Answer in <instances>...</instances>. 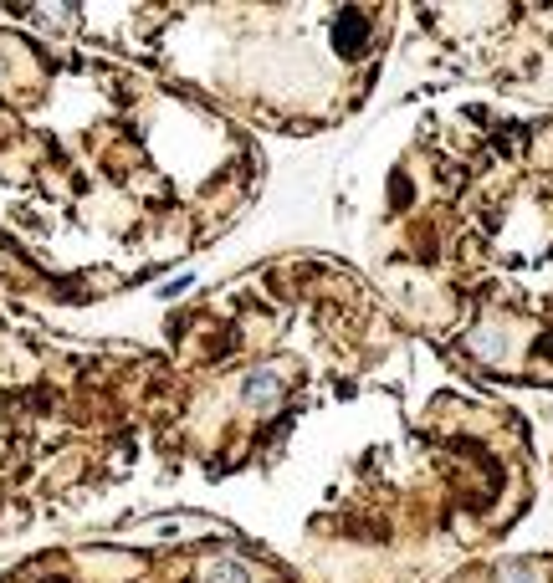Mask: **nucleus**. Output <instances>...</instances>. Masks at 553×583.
<instances>
[{
  "label": "nucleus",
  "instance_id": "nucleus-3",
  "mask_svg": "<svg viewBox=\"0 0 553 583\" xmlns=\"http://www.w3.org/2000/svg\"><path fill=\"white\" fill-rule=\"evenodd\" d=\"M420 338L359 266L267 256L164 318L149 456L226 486L272 476L313 420L420 369Z\"/></svg>",
  "mask_w": 553,
  "mask_h": 583
},
{
  "label": "nucleus",
  "instance_id": "nucleus-7",
  "mask_svg": "<svg viewBox=\"0 0 553 583\" xmlns=\"http://www.w3.org/2000/svg\"><path fill=\"white\" fill-rule=\"evenodd\" d=\"M0 583H313L272 543L210 512H159L16 558Z\"/></svg>",
  "mask_w": 553,
  "mask_h": 583
},
{
  "label": "nucleus",
  "instance_id": "nucleus-1",
  "mask_svg": "<svg viewBox=\"0 0 553 583\" xmlns=\"http://www.w3.org/2000/svg\"><path fill=\"white\" fill-rule=\"evenodd\" d=\"M267 154L103 41L0 6V297L93 307L231 236Z\"/></svg>",
  "mask_w": 553,
  "mask_h": 583
},
{
  "label": "nucleus",
  "instance_id": "nucleus-4",
  "mask_svg": "<svg viewBox=\"0 0 553 583\" xmlns=\"http://www.w3.org/2000/svg\"><path fill=\"white\" fill-rule=\"evenodd\" d=\"M533 507L528 420L456 384H415L385 430L359 435L297 522L313 583H446Z\"/></svg>",
  "mask_w": 553,
  "mask_h": 583
},
{
  "label": "nucleus",
  "instance_id": "nucleus-9",
  "mask_svg": "<svg viewBox=\"0 0 553 583\" xmlns=\"http://www.w3.org/2000/svg\"><path fill=\"white\" fill-rule=\"evenodd\" d=\"M446 583H553V553H507L451 573Z\"/></svg>",
  "mask_w": 553,
  "mask_h": 583
},
{
  "label": "nucleus",
  "instance_id": "nucleus-2",
  "mask_svg": "<svg viewBox=\"0 0 553 583\" xmlns=\"http://www.w3.org/2000/svg\"><path fill=\"white\" fill-rule=\"evenodd\" d=\"M369 282L456 374L553 389V108L425 113L379 190Z\"/></svg>",
  "mask_w": 553,
  "mask_h": 583
},
{
  "label": "nucleus",
  "instance_id": "nucleus-6",
  "mask_svg": "<svg viewBox=\"0 0 553 583\" xmlns=\"http://www.w3.org/2000/svg\"><path fill=\"white\" fill-rule=\"evenodd\" d=\"M164 358L47 328L0 297V537L123 486L154 445Z\"/></svg>",
  "mask_w": 553,
  "mask_h": 583
},
{
  "label": "nucleus",
  "instance_id": "nucleus-5",
  "mask_svg": "<svg viewBox=\"0 0 553 583\" xmlns=\"http://www.w3.org/2000/svg\"><path fill=\"white\" fill-rule=\"evenodd\" d=\"M52 26L154 67L231 123L328 133L349 123L385 72L405 11L303 6H36Z\"/></svg>",
  "mask_w": 553,
  "mask_h": 583
},
{
  "label": "nucleus",
  "instance_id": "nucleus-8",
  "mask_svg": "<svg viewBox=\"0 0 553 583\" xmlns=\"http://www.w3.org/2000/svg\"><path fill=\"white\" fill-rule=\"evenodd\" d=\"M410 21L456 77L553 108V6H431Z\"/></svg>",
  "mask_w": 553,
  "mask_h": 583
}]
</instances>
